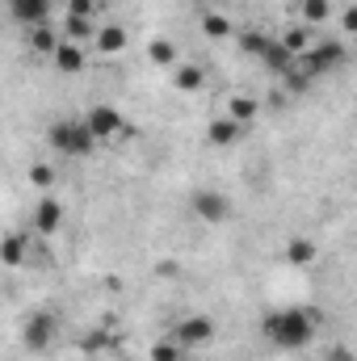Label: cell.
I'll list each match as a JSON object with an SVG mask.
<instances>
[{"label": "cell", "instance_id": "cell-1", "mask_svg": "<svg viewBox=\"0 0 357 361\" xmlns=\"http://www.w3.org/2000/svg\"><path fill=\"white\" fill-rule=\"evenodd\" d=\"M315 332H320V311L315 307H282V311H269L261 319V336L282 353L307 349L315 341Z\"/></svg>", "mask_w": 357, "mask_h": 361}, {"label": "cell", "instance_id": "cell-2", "mask_svg": "<svg viewBox=\"0 0 357 361\" xmlns=\"http://www.w3.org/2000/svg\"><path fill=\"white\" fill-rule=\"evenodd\" d=\"M47 143H51L59 156H68V160H85V156L97 152V139L89 135V126H85L80 118H59V122H51Z\"/></svg>", "mask_w": 357, "mask_h": 361}, {"label": "cell", "instance_id": "cell-3", "mask_svg": "<svg viewBox=\"0 0 357 361\" xmlns=\"http://www.w3.org/2000/svg\"><path fill=\"white\" fill-rule=\"evenodd\" d=\"M345 59H349V47H345V38H315L303 55H298V63L307 68V76L311 80H320V76H332L337 68H345Z\"/></svg>", "mask_w": 357, "mask_h": 361}, {"label": "cell", "instance_id": "cell-4", "mask_svg": "<svg viewBox=\"0 0 357 361\" xmlns=\"http://www.w3.org/2000/svg\"><path fill=\"white\" fill-rule=\"evenodd\" d=\"M189 214H193V219H202L206 227H223V223L236 214V202H231L223 189L202 185V189H193V193H189Z\"/></svg>", "mask_w": 357, "mask_h": 361}, {"label": "cell", "instance_id": "cell-5", "mask_svg": "<svg viewBox=\"0 0 357 361\" xmlns=\"http://www.w3.org/2000/svg\"><path fill=\"white\" fill-rule=\"evenodd\" d=\"M55 341H59V315L55 311H30L25 315V324H21V345H25V353H47V349H55Z\"/></svg>", "mask_w": 357, "mask_h": 361}, {"label": "cell", "instance_id": "cell-6", "mask_svg": "<svg viewBox=\"0 0 357 361\" xmlns=\"http://www.w3.org/2000/svg\"><path fill=\"white\" fill-rule=\"evenodd\" d=\"M85 126H89V135L97 143H105V139H118V135H126V118L114 109V105H92L89 114L80 118Z\"/></svg>", "mask_w": 357, "mask_h": 361}, {"label": "cell", "instance_id": "cell-7", "mask_svg": "<svg viewBox=\"0 0 357 361\" xmlns=\"http://www.w3.org/2000/svg\"><path fill=\"white\" fill-rule=\"evenodd\" d=\"M173 341H177L181 349L210 345L214 341V319L210 315H185V319H177V328H173Z\"/></svg>", "mask_w": 357, "mask_h": 361}, {"label": "cell", "instance_id": "cell-8", "mask_svg": "<svg viewBox=\"0 0 357 361\" xmlns=\"http://www.w3.org/2000/svg\"><path fill=\"white\" fill-rule=\"evenodd\" d=\"M8 17L25 30L51 25V0H8Z\"/></svg>", "mask_w": 357, "mask_h": 361}, {"label": "cell", "instance_id": "cell-9", "mask_svg": "<svg viewBox=\"0 0 357 361\" xmlns=\"http://www.w3.org/2000/svg\"><path fill=\"white\" fill-rule=\"evenodd\" d=\"M51 63H55V72H63V76H76V72H85V63H89V55H85V47H76V42H59L55 51H51Z\"/></svg>", "mask_w": 357, "mask_h": 361}, {"label": "cell", "instance_id": "cell-10", "mask_svg": "<svg viewBox=\"0 0 357 361\" xmlns=\"http://www.w3.org/2000/svg\"><path fill=\"white\" fill-rule=\"evenodd\" d=\"M34 227H38L42 235H55V231L63 227V202L47 193V197H42V202L34 206Z\"/></svg>", "mask_w": 357, "mask_h": 361}, {"label": "cell", "instance_id": "cell-11", "mask_svg": "<svg viewBox=\"0 0 357 361\" xmlns=\"http://www.w3.org/2000/svg\"><path fill=\"white\" fill-rule=\"evenodd\" d=\"M223 114H227L231 122L248 126V122L261 114V105H257V97H248V92H231V97H227V105H223Z\"/></svg>", "mask_w": 357, "mask_h": 361}, {"label": "cell", "instance_id": "cell-12", "mask_svg": "<svg viewBox=\"0 0 357 361\" xmlns=\"http://www.w3.org/2000/svg\"><path fill=\"white\" fill-rule=\"evenodd\" d=\"M25 257H30V240H25L21 231H8V235H0V265L17 269Z\"/></svg>", "mask_w": 357, "mask_h": 361}, {"label": "cell", "instance_id": "cell-13", "mask_svg": "<svg viewBox=\"0 0 357 361\" xmlns=\"http://www.w3.org/2000/svg\"><path fill=\"white\" fill-rule=\"evenodd\" d=\"M126 30L122 25H97V34H92V47L101 51V55H118V51H126Z\"/></svg>", "mask_w": 357, "mask_h": 361}, {"label": "cell", "instance_id": "cell-14", "mask_svg": "<svg viewBox=\"0 0 357 361\" xmlns=\"http://www.w3.org/2000/svg\"><path fill=\"white\" fill-rule=\"evenodd\" d=\"M240 135H244V126H240V122H231L227 114H223V118H214V122L206 126V139H210V147H231Z\"/></svg>", "mask_w": 357, "mask_h": 361}, {"label": "cell", "instance_id": "cell-15", "mask_svg": "<svg viewBox=\"0 0 357 361\" xmlns=\"http://www.w3.org/2000/svg\"><path fill=\"white\" fill-rule=\"evenodd\" d=\"M298 17H303L307 30H315L332 17V0H298Z\"/></svg>", "mask_w": 357, "mask_h": 361}, {"label": "cell", "instance_id": "cell-16", "mask_svg": "<svg viewBox=\"0 0 357 361\" xmlns=\"http://www.w3.org/2000/svg\"><path fill=\"white\" fill-rule=\"evenodd\" d=\"M202 80H206V72L198 63H177L173 68V89H181V92H198Z\"/></svg>", "mask_w": 357, "mask_h": 361}, {"label": "cell", "instance_id": "cell-17", "mask_svg": "<svg viewBox=\"0 0 357 361\" xmlns=\"http://www.w3.org/2000/svg\"><path fill=\"white\" fill-rule=\"evenodd\" d=\"M277 42H282V47H286L290 55H303V51H307V47L315 42V30H307V25L298 21V25H290V30H286V34H282Z\"/></svg>", "mask_w": 357, "mask_h": 361}, {"label": "cell", "instance_id": "cell-18", "mask_svg": "<svg viewBox=\"0 0 357 361\" xmlns=\"http://www.w3.org/2000/svg\"><path fill=\"white\" fill-rule=\"evenodd\" d=\"M257 59H261V63H265L269 72H277V76H282V72H286V68H290V59H294V55H290V51H286V47H282V42H277V38H269V42H265V51H261V55H257Z\"/></svg>", "mask_w": 357, "mask_h": 361}, {"label": "cell", "instance_id": "cell-19", "mask_svg": "<svg viewBox=\"0 0 357 361\" xmlns=\"http://www.w3.org/2000/svg\"><path fill=\"white\" fill-rule=\"evenodd\" d=\"M55 47H59L55 25H34V30H30V51H34V55H47V59H51Z\"/></svg>", "mask_w": 357, "mask_h": 361}, {"label": "cell", "instance_id": "cell-20", "mask_svg": "<svg viewBox=\"0 0 357 361\" xmlns=\"http://www.w3.org/2000/svg\"><path fill=\"white\" fill-rule=\"evenodd\" d=\"M147 55H152V63H160V68H177V42H169V38H152Z\"/></svg>", "mask_w": 357, "mask_h": 361}, {"label": "cell", "instance_id": "cell-21", "mask_svg": "<svg viewBox=\"0 0 357 361\" xmlns=\"http://www.w3.org/2000/svg\"><path fill=\"white\" fill-rule=\"evenodd\" d=\"M286 261H290V265H311V261H315V244L303 240V235L290 240V244H286Z\"/></svg>", "mask_w": 357, "mask_h": 361}, {"label": "cell", "instance_id": "cell-22", "mask_svg": "<svg viewBox=\"0 0 357 361\" xmlns=\"http://www.w3.org/2000/svg\"><path fill=\"white\" fill-rule=\"evenodd\" d=\"M202 34L206 38H227L231 34V21L223 13H202Z\"/></svg>", "mask_w": 357, "mask_h": 361}, {"label": "cell", "instance_id": "cell-23", "mask_svg": "<svg viewBox=\"0 0 357 361\" xmlns=\"http://www.w3.org/2000/svg\"><path fill=\"white\" fill-rule=\"evenodd\" d=\"M181 357H185V349H181L173 336H169V341H156V345H152V361H181Z\"/></svg>", "mask_w": 357, "mask_h": 361}, {"label": "cell", "instance_id": "cell-24", "mask_svg": "<svg viewBox=\"0 0 357 361\" xmlns=\"http://www.w3.org/2000/svg\"><path fill=\"white\" fill-rule=\"evenodd\" d=\"M68 17H76V21H97V0H68Z\"/></svg>", "mask_w": 357, "mask_h": 361}, {"label": "cell", "instance_id": "cell-25", "mask_svg": "<svg viewBox=\"0 0 357 361\" xmlns=\"http://www.w3.org/2000/svg\"><path fill=\"white\" fill-rule=\"evenodd\" d=\"M30 185L51 189V185H55V169H51V164H30Z\"/></svg>", "mask_w": 357, "mask_h": 361}, {"label": "cell", "instance_id": "cell-26", "mask_svg": "<svg viewBox=\"0 0 357 361\" xmlns=\"http://www.w3.org/2000/svg\"><path fill=\"white\" fill-rule=\"evenodd\" d=\"M109 341H114L109 332H89L80 345H85V353H105V345H109Z\"/></svg>", "mask_w": 357, "mask_h": 361}, {"label": "cell", "instance_id": "cell-27", "mask_svg": "<svg viewBox=\"0 0 357 361\" xmlns=\"http://www.w3.org/2000/svg\"><path fill=\"white\" fill-rule=\"evenodd\" d=\"M265 42H269V34H244V38H240L244 55H261V51H265Z\"/></svg>", "mask_w": 357, "mask_h": 361}, {"label": "cell", "instance_id": "cell-28", "mask_svg": "<svg viewBox=\"0 0 357 361\" xmlns=\"http://www.w3.org/2000/svg\"><path fill=\"white\" fill-rule=\"evenodd\" d=\"M341 25H345V34H353V30H357V13H353V8H345V17H341Z\"/></svg>", "mask_w": 357, "mask_h": 361}, {"label": "cell", "instance_id": "cell-29", "mask_svg": "<svg viewBox=\"0 0 357 361\" xmlns=\"http://www.w3.org/2000/svg\"><path fill=\"white\" fill-rule=\"evenodd\" d=\"M328 361H353V353H349V349H345V345H337V349H332V353H328Z\"/></svg>", "mask_w": 357, "mask_h": 361}]
</instances>
